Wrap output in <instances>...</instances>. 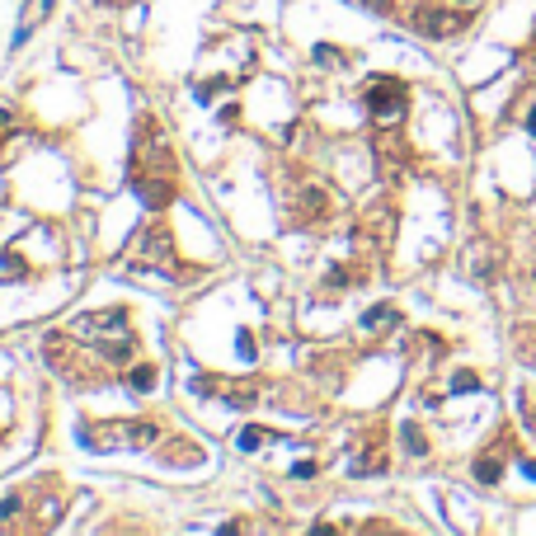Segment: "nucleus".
<instances>
[{
	"instance_id": "nucleus-11",
	"label": "nucleus",
	"mask_w": 536,
	"mask_h": 536,
	"mask_svg": "<svg viewBox=\"0 0 536 536\" xmlns=\"http://www.w3.org/2000/svg\"><path fill=\"white\" fill-rule=\"evenodd\" d=\"M452 386H457V391H475V377H471V372H461V377L452 381Z\"/></svg>"
},
{
	"instance_id": "nucleus-5",
	"label": "nucleus",
	"mask_w": 536,
	"mask_h": 536,
	"mask_svg": "<svg viewBox=\"0 0 536 536\" xmlns=\"http://www.w3.org/2000/svg\"><path fill=\"white\" fill-rule=\"evenodd\" d=\"M127 381H132V391H151V386H156V367H151V363L132 367V372H127Z\"/></svg>"
},
{
	"instance_id": "nucleus-2",
	"label": "nucleus",
	"mask_w": 536,
	"mask_h": 536,
	"mask_svg": "<svg viewBox=\"0 0 536 536\" xmlns=\"http://www.w3.org/2000/svg\"><path fill=\"white\" fill-rule=\"evenodd\" d=\"M151 438H156V424H109V428H99L95 438H90V447H118V442L146 447Z\"/></svg>"
},
{
	"instance_id": "nucleus-1",
	"label": "nucleus",
	"mask_w": 536,
	"mask_h": 536,
	"mask_svg": "<svg viewBox=\"0 0 536 536\" xmlns=\"http://www.w3.org/2000/svg\"><path fill=\"white\" fill-rule=\"evenodd\" d=\"M363 99L377 118H400V113H405V85H400V80H372L363 90Z\"/></svg>"
},
{
	"instance_id": "nucleus-10",
	"label": "nucleus",
	"mask_w": 536,
	"mask_h": 536,
	"mask_svg": "<svg viewBox=\"0 0 536 536\" xmlns=\"http://www.w3.org/2000/svg\"><path fill=\"white\" fill-rule=\"evenodd\" d=\"M19 513V499H5V504H0V522H10Z\"/></svg>"
},
{
	"instance_id": "nucleus-6",
	"label": "nucleus",
	"mask_w": 536,
	"mask_h": 536,
	"mask_svg": "<svg viewBox=\"0 0 536 536\" xmlns=\"http://www.w3.org/2000/svg\"><path fill=\"white\" fill-rule=\"evenodd\" d=\"M499 471H504V461H499V457L475 461V475H480V485H494V480H499Z\"/></svg>"
},
{
	"instance_id": "nucleus-7",
	"label": "nucleus",
	"mask_w": 536,
	"mask_h": 536,
	"mask_svg": "<svg viewBox=\"0 0 536 536\" xmlns=\"http://www.w3.org/2000/svg\"><path fill=\"white\" fill-rule=\"evenodd\" d=\"M264 438H268V433H259V428H240L236 447H240V452H254V447H264Z\"/></svg>"
},
{
	"instance_id": "nucleus-4",
	"label": "nucleus",
	"mask_w": 536,
	"mask_h": 536,
	"mask_svg": "<svg viewBox=\"0 0 536 536\" xmlns=\"http://www.w3.org/2000/svg\"><path fill=\"white\" fill-rule=\"evenodd\" d=\"M363 325L367 330H391L395 325V306H372V311L363 316Z\"/></svg>"
},
{
	"instance_id": "nucleus-3",
	"label": "nucleus",
	"mask_w": 536,
	"mask_h": 536,
	"mask_svg": "<svg viewBox=\"0 0 536 536\" xmlns=\"http://www.w3.org/2000/svg\"><path fill=\"white\" fill-rule=\"evenodd\" d=\"M466 19L452 15V10H419L414 15V29L424 33V38H447V33H457Z\"/></svg>"
},
{
	"instance_id": "nucleus-12",
	"label": "nucleus",
	"mask_w": 536,
	"mask_h": 536,
	"mask_svg": "<svg viewBox=\"0 0 536 536\" xmlns=\"http://www.w3.org/2000/svg\"><path fill=\"white\" fill-rule=\"evenodd\" d=\"M466 5H471V0H466Z\"/></svg>"
},
{
	"instance_id": "nucleus-8",
	"label": "nucleus",
	"mask_w": 536,
	"mask_h": 536,
	"mask_svg": "<svg viewBox=\"0 0 536 536\" xmlns=\"http://www.w3.org/2000/svg\"><path fill=\"white\" fill-rule=\"evenodd\" d=\"M254 400H259V391H254V386H236V391H231V405H236V410H250Z\"/></svg>"
},
{
	"instance_id": "nucleus-9",
	"label": "nucleus",
	"mask_w": 536,
	"mask_h": 536,
	"mask_svg": "<svg viewBox=\"0 0 536 536\" xmlns=\"http://www.w3.org/2000/svg\"><path fill=\"white\" fill-rule=\"evenodd\" d=\"M405 442H410V452H414V457H424V452H428V442L419 438V428H405Z\"/></svg>"
}]
</instances>
